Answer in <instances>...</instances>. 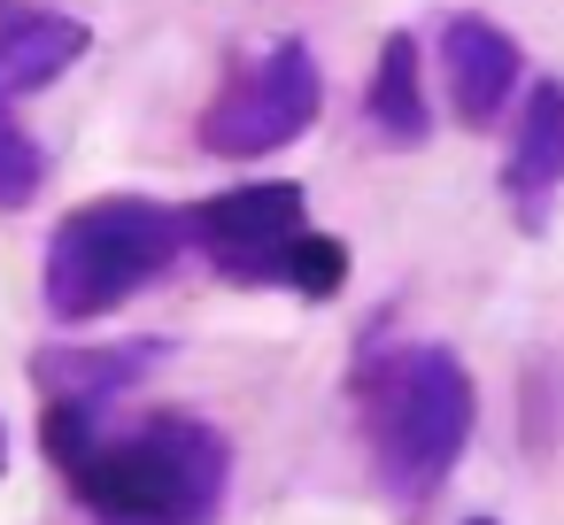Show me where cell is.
<instances>
[{
  "label": "cell",
  "instance_id": "obj_1",
  "mask_svg": "<svg viewBox=\"0 0 564 525\" xmlns=\"http://www.w3.org/2000/svg\"><path fill=\"white\" fill-rule=\"evenodd\" d=\"M40 448L94 525H209L232 486V440L194 409H40Z\"/></svg>",
  "mask_w": 564,
  "mask_h": 525
},
{
  "label": "cell",
  "instance_id": "obj_2",
  "mask_svg": "<svg viewBox=\"0 0 564 525\" xmlns=\"http://www.w3.org/2000/svg\"><path fill=\"white\" fill-rule=\"evenodd\" d=\"M371 471L394 502H425L471 440V371L456 348H371L356 363Z\"/></svg>",
  "mask_w": 564,
  "mask_h": 525
},
{
  "label": "cell",
  "instance_id": "obj_3",
  "mask_svg": "<svg viewBox=\"0 0 564 525\" xmlns=\"http://www.w3.org/2000/svg\"><path fill=\"white\" fill-rule=\"evenodd\" d=\"M178 248H194V217L140 201V194H109L55 225L40 294L63 325H86V317H109L117 302H132L148 278H163L178 263Z\"/></svg>",
  "mask_w": 564,
  "mask_h": 525
},
{
  "label": "cell",
  "instance_id": "obj_4",
  "mask_svg": "<svg viewBox=\"0 0 564 525\" xmlns=\"http://www.w3.org/2000/svg\"><path fill=\"white\" fill-rule=\"evenodd\" d=\"M325 109V78H317V55L302 40H279L271 55H256L248 70L225 78V94L202 109V147L225 155V163H256V155H279L294 147Z\"/></svg>",
  "mask_w": 564,
  "mask_h": 525
},
{
  "label": "cell",
  "instance_id": "obj_5",
  "mask_svg": "<svg viewBox=\"0 0 564 525\" xmlns=\"http://www.w3.org/2000/svg\"><path fill=\"white\" fill-rule=\"evenodd\" d=\"M194 217V248L209 255V271L240 278V286H286L294 271V248L310 232V201L294 178H263V186H232Z\"/></svg>",
  "mask_w": 564,
  "mask_h": 525
},
{
  "label": "cell",
  "instance_id": "obj_6",
  "mask_svg": "<svg viewBox=\"0 0 564 525\" xmlns=\"http://www.w3.org/2000/svg\"><path fill=\"white\" fill-rule=\"evenodd\" d=\"M441 78H448L456 117H464L471 132H487V124L510 109V94H518V78H525V55H518V40H510L502 24H487V17H448V24H441Z\"/></svg>",
  "mask_w": 564,
  "mask_h": 525
},
{
  "label": "cell",
  "instance_id": "obj_7",
  "mask_svg": "<svg viewBox=\"0 0 564 525\" xmlns=\"http://www.w3.org/2000/svg\"><path fill=\"white\" fill-rule=\"evenodd\" d=\"M564 186V86H533L525 109H518V140H510V163H502V194H510V217L525 232L549 225V201Z\"/></svg>",
  "mask_w": 564,
  "mask_h": 525
},
{
  "label": "cell",
  "instance_id": "obj_8",
  "mask_svg": "<svg viewBox=\"0 0 564 525\" xmlns=\"http://www.w3.org/2000/svg\"><path fill=\"white\" fill-rule=\"evenodd\" d=\"M171 348L163 340H117V348H40L32 356V379L47 402H70V409H109L117 394H132Z\"/></svg>",
  "mask_w": 564,
  "mask_h": 525
},
{
  "label": "cell",
  "instance_id": "obj_9",
  "mask_svg": "<svg viewBox=\"0 0 564 525\" xmlns=\"http://www.w3.org/2000/svg\"><path fill=\"white\" fill-rule=\"evenodd\" d=\"M78 55H86V24L78 17H47V9L0 17V94H9V101L55 86Z\"/></svg>",
  "mask_w": 564,
  "mask_h": 525
},
{
  "label": "cell",
  "instance_id": "obj_10",
  "mask_svg": "<svg viewBox=\"0 0 564 525\" xmlns=\"http://www.w3.org/2000/svg\"><path fill=\"white\" fill-rule=\"evenodd\" d=\"M364 109H371V124H379L387 147H417L433 132V117H425V63H417V40L410 32H387Z\"/></svg>",
  "mask_w": 564,
  "mask_h": 525
},
{
  "label": "cell",
  "instance_id": "obj_11",
  "mask_svg": "<svg viewBox=\"0 0 564 525\" xmlns=\"http://www.w3.org/2000/svg\"><path fill=\"white\" fill-rule=\"evenodd\" d=\"M40 186H47V155L24 132V117L9 109V94H0V209H32Z\"/></svg>",
  "mask_w": 564,
  "mask_h": 525
},
{
  "label": "cell",
  "instance_id": "obj_12",
  "mask_svg": "<svg viewBox=\"0 0 564 525\" xmlns=\"http://www.w3.org/2000/svg\"><path fill=\"white\" fill-rule=\"evenodd\" d=\"M340 278H348V248H340L333 232H302L286 286H294V294H310V302H325V294H340Z\"/></svg>",
  "mask_w": 564,
  "mask_h": 525
},
{
  "label": "cell",
  "instance_id": "obj_13",
  "mask_svg": "<svg viewBox=\"0 0 564 525\" xmlns=\"http://www.w3.org/2000/svg\"><path fill=\"white\" fill-rule=\"evenodd\" d=\"M0 471H9V433H0Z\"/></svg>",
  "mask_w": 564,
  "mask_h": 525
},
{
  "label": "cell",
  "instance_id": "obj_14",
  "mask_svg": "<svg viewBox=\"0 0 564 525\" xmlns=\"http://www.w3.org/2000/svg\"><path fill=\"white\" fill-rule=\"evenodd\" d=\"M471 525H495V517H471Z\"/></svg>",
  "mask_w": 564,
  "mask_h": 525
}]
</instances>
